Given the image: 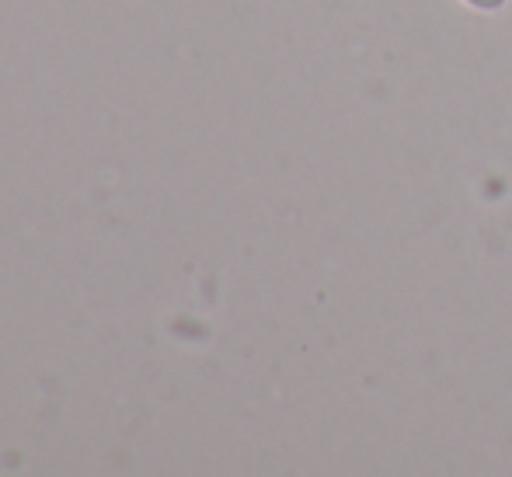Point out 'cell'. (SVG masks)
Masks as SVG:
<instances>
[{"label": "cell", "instance_id": "1", "mask_svg": "<svg viewBox=\"0 0 512 477\" xmlns=\"http://www.w3.org/2000/svg\"><path fill=\"white\" fill-rule=\"evenodd\" d=\"M471 4H478V7H499L502 0H471Z\"/></svg>", "mask_w": 512, "mask_h": 477}]
</instances>
